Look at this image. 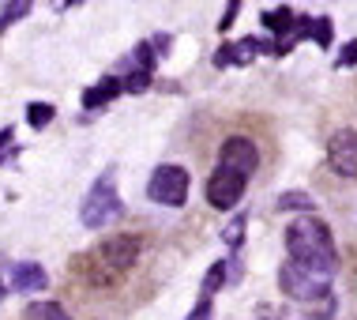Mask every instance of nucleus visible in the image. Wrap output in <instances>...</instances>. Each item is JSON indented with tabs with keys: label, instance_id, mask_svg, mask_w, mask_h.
Here are the masks:
<instances>
[{
	"label": "nucleus",
	"instance_id": "nucleus-1",
	"mask_svg": "<svg viewBox=\"0 0 357 320\" xmlns=\"http://www.w3.org/2000/svg\"><path fill=\"white\" fill-rule=\"evenodd\" d=\"M286 249H289V264H297L301 271H308V275H316V279H331L335 268H339L331 230H327L320 219H297L294 226L286 230Z\"/></svg>",
	"mask_w": 357,
	"mask_h": 320
},
{
	"label": "nucleus",
	"instance_id": "nucleus-2",
	"mask_svg": "<svg viewBox=\"0 0 357 320\" xmlns=\"http://www.w3.org/2000/svg\"><path fill=\"white\" fill-rule=\"evenodd\" d=\"M278 286L286 290L289 298H297V302H308L316 305V313H335V302H331V286H327V279H316L308 275V271H301L297 264H286L282 271H278Z\"/></svg>",
	"mask_w": 357,
	"mask_h": 320
},
{
	"label": "nucleus",
	"instance_id": "nucleus-3",
	"mask_svg": "<svg viewBox=\"0 0 357 320\" xmlns=\"http://www.w3.org/2000/svg\"><path fill=\"white\" fill-rule=\"evenodd\" d=\"M117 215H121V196H117V185H113V170H105L91 185V192H86V200L79 208V219H83V226L98 230Z\"/></svg>",
	"mask_w": 357,
	"mask_h": 320
},
{
	"label": "nucleus",
	"instance_id": "nucleus-4",
	"mask_svg": "<svg viewBox=\"0 0 357 320\" xmlns=\"http://www.w3.org/2000/svg\"><path fill=\"white\" fill-rule=\"evenodd\" d=\"M147 196L154 203H162V208H181L188 200V170L173 166V162H162L147 181Z\"/></svg>",
	"mask_w": 357,
	"mask_h": 320
},
{
	"label": "nucleus",
	"instance_id": "nucleus-5",
	"mask_svg": "<svg viewBox=\"0 0 357 320\" xmlns=\"http://www.w3.org/2000/svg\"><path fill=\"white\" fill-rule=\"evenodd\" d=\"M136 256H139V238L117 234V238L102 241V245L94 249V256H91V260L105 268V275H117V271H128L132 264H136Z\"/></svg>",
	"mask_w": 357,
	"mask_h": 320
},
{
	"label": "nucleus",
	"instance_id": "nucleus-6",
	"mask_svg": "<svg viewBox=\"0 0 357 320\" xmlns=\"http://www.w3.org/2000/svg\"><path fill=\"white\" fill-rule=\"evenodd\" d=\"M218 166L248 181V177L256 173V166H259V151H256V143H252V140H245V136H229V140L222 143V151H218Z\"/></svg>",
	"mask_w": 357,
	"mask_h": 320
},
{
	"label": "nucleus",
	"instance_id": "nucleus-7",
	"mask_svg": "<svg viewBox=\"0 0 357 320\" xmlns=\"http://www.w3.org/2000/svg\"><path fill=\"white\" fill-rule=\"evenodd\" d=\"M327 162L339 177H357V132L339 129L327 140Z\"/></svg>",
	"mask_w": 357,
	"mask_h": 320
},
{
	"label": "nucleus",
	"instance_id": "nucleus-8",
	"mask_svg": "<svg viewBox=\"0 0 357 320\" xmlns=\"http://www.w3.org/2000/svg\"><path fill=\"white\" fill-rule=\"evenodd\" d=\"M245 185H248L245 177H237V173H229V170L218 166L207 177V200H211V208H218V211L237 208V200L245 196Z\"/></svg>",
	"mask_w": 357,
	"mask_h": 320
},
{
	"label": "nucleus",
	"instance_id": "nucleus-9",
	"mask_svg": "<svg viewBox=\"0 0 357 320\" xmlns=\"http://www.w3.org/2000/svg\"><path fill=\"white\" fill-rule=\"evenodd\" d=\"M264 50H275L271 42H259V38H241L237 45H222V50L215 53V64L218 68H229V64H248L256 53Z\"/></svg>",
	"mask_w": 357,
	"mask_h": 320
},
{
	"label": "nucleus",
	"instance_id": "nucleus-10",
	"mask_svg": "<svg viewBox=\"0 0 357 320\" xmlns=\"http://www.w3.org/2000/svg\"><path fill=\"white\" fill-rule=\"evenodd\" d=\"M45 286H50V275H45L42 264L26 260V264L12 268V290H19V294H38V290H45Z\"/></svg>",
	"mask_w": 357,
	"mask_h": 320
},
{
	"label": "nucleus",
	"instance_id": "nucleus-11",
	"mask_svg": "<svg viewBox=\"0 0 357 320\" xmlns=\"http://www.w3.org/2000/svg\"><path fill=\"white\" fill-rule=\"evenodd\" d=\"M294 38H297V42H301V38H312L316 45L331 50V38H335V31H331V23H327V19H320V15H297Z\"/></svg>",
	"mask_w": 357,
	"mask_h": 320
},
{
	"label": "nucleus",
	"instance_id": "nucleus-12",
	"mask_svg": "<svg viewBox=\"0 0 357 320\" xmlns=\"http://www.w3.org/2000/svg\"><path fill=\"white\" fill-rule=\"evenodd\" d=\"M121 91H124V87H121V75H105L98 87L83 91V110H102V106H109Z\"/></svg>",
	"mask_w": 357,
	"mask_h": 320
},
{
	"label": "nucleus",
	"instance_id": "nucleus-13",
	"mask_svg": "<svg viewBox=\"0 0 357 320\" xmlns=\"http://www.w3.org/2000/svg\"><path fill=\"white\" fill-rule=\"evenodd\" d=\"M26 320H72V317H68V309L56 302H34V305H26Z\"/></svg>",
	"mask_w": 357,
	"mask_h": 320
},
{
	"label": "nucleus",
	"instance_id": "nucleus-14",
	"mask_svg": "<svg viewBox=\"0 0 357 320\" xmlns=\"http://www.w3.org/2000/svg\"><path fill=\"white\" fill-rule=\"evenodd\" d=\"M26 15H31V0H12V4H4L0 8V34H4L12 23H19V19H26Z\"/></svg>",
	"mask_w": 357,
	"mask_h": 320
},
{
	"label": "nucleus",
	"instance_id": "nucleus-15",
	"mask_svg": "<svg viewBox=\"0 0 357 320\" xmlns=\"http://www.w3.org/2000/svg\"><path fill=\"white\" fill-rule=\"evenodd\" d=\"M53 106L50 102H26V124H31V129H45V124L53 121Z\"/></svg>",
	"mask_w": 357,
	"mask_h": 320
},
{
	"label": "nucleus",
	"instance_id": "nucleus-16",
	"mask_svg": "<svg viewBox=\"0 0 357 320\" xmlns=\"http://www.w3.org/2000/svg\"><path fill=\"white\" fill-rule=\"evenodd\" d=\"M278 211H312V200L305 192H282L278 196Z\"/></svg>",
	"mask_w": 357,
	"mask_h": 320
},
{
	"label": "nucleus",
	"instance_id": "nucleus-17",
	"mask_svg": "<svg viewBox=\"0 0 357 320\" xmlns=\"http://www.w3.org/2000/svg\"><path fill=\"white\" fill-rule=\"evenodd\" d=\"M222 283H226V260H215V268H211L207 279H204V298H211Z\"/></svg>",
	"mask_w": 357,
	"mask_h": 320
},
{
	"label": "nucleus",
	"instance_id": "nucleus-18",
	"mask_svg": "<svg viewBox=\"0 0 357 320\" xmlns=\"http://www.w3.org/2000/svg\"><path fill=\"white\" fill-rule=\"evenodd\" d=\"M121 87H124V91H132V94H143L151 87V72H139V68H136L132 75H124V80H121Z\"/></svg>",
	"mask_w": 357,
	"mask_h": 320
},
{
	"label": "nucleus",
	"instance_id": "nucleus-19",
	"mask_svg": "<svg viewBox=\"0 0 357 320\" xmlns=\"http://www.w3.org/2000/svg\"><path fill=\"white\" fill-rule=\"evenodd\" d=\"M132 61L139 64V72H151V68H154V45L151 42H139L136 53H132Z\"/></svg>",
	"mask_w": 357,
	"mask_h": 320
},
{
	"label": "nucleus",
	"instance_id": "nucleus-20",
	"mask_svg": "<svg viewBox=\"0 0 357 320\" xmlns=\"http://www.w3.org/2000/svg\"><path fill=\"white\" fill-rule=\"evenodd\" d=\"M222 238H226V245H241V241H245V215H237L229 222V226L222 230Z\"/></svg>",
	"mask_w": 357,
	"mask_h": 320
},
{
	"label": "nucleus",
	"instance_id": "nucleus-21",
	"mask_svg": "<svg viewBox=\"0 0 357 320\" xmlns=\"http://www.w3.org/2000/svg\"><path fill=\"white\" fill-rule=\"evenodd\" d=\"M237 12H241V4H237V0H229V4H226V15L218 19V31H229V23L237 19Z\"/></svg>",
	"mask_w": 357,
	"mask_h": 320
},
{
	"label": "nucleus",
	"instance_id": "nucleus-22",
	"mask_svg": "<svg viewBox=\"0 0 357 320\" xmlns=\"http://www.w3.org/2000/svg\"><path fill=\"white\" fill-rule=\"evenodd\" d=\"M12 136H15L12 129H0V162H4V159H15V154H19V151H8V154H4V147L12 143Z\"/></svg>",
	"mask_w": 357,
	"mask_h": 320
},
{
	"label": "nucleus",
	"instance_id": "nucleus-23",
	"mask_svg": "<svg viewBox=\"0 0 357 320\" xmlns=\"http://www.w3.org/2000/svg\"><path fill=\"white\" fill-rule=\"evenodd\" d=\"M350 64H357V42H350V45H346V53L339 57V68H350Z\"/></svg>",
	"mask_w": 357,
	"mask_h": 320
},
{
	"label": "nucleus",
	"instance_id": "nucleus-24",
	"mask_svg": "<svg viewBox=\"0 0 357 320\" xmlns=\"http://www.w3.org/2000/svg\"><path fill=\"white\" fill-rule=\"evenodd\" d=\"M282 320H312V317H294V313H282Z\"/></svg>",
	"mask_w": 357,
	"mask_h": 320
}]
</instances>
